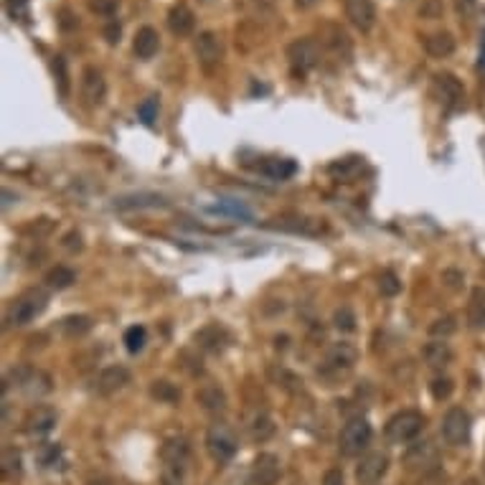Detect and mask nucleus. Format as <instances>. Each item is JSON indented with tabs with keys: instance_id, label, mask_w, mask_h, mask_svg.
Here are the masks:
<instances>
[{
	"instance_id": "9",
	"label": "nucleus",
	"mask_w": 485,
	"mask_h": 485,
	"mask_svg": "<svg viewBox=\"0 0 485 485\" xmlns=\"http://www.w3.org/2000/svg\"><path fill=\"white\" fill-rule=\"evenodd\" d=\"M10 379H13L15 386L31 399H38V397H44V394L51 391V379H49V374L38 371V368L18 366L10 371Z\"/></svg>"
},
{
	"instance_id": "17",
	"label": "nucleus",
	"mask_w": 485,
	"mask_h": 485,
	"mask_svg": "<svg viewBox=\"0 0 485 485\" xmlns=\"http://www.w3.org/2000/svg\"><path fill=\"white\" fill-rule=\"evenodd\" d=\"M81 94L89 104H102L107 94V81L97 67H87L81 72Z\"/></svg>"
},
{
	"instance_id": "2",
	"label": "nucleus",
	"mask_w": 485,
	"mask_h": 485,
	"mask_svg": "<svg viewBox=\"0 0 485 485\" xmlns=\"http://www.w3.org/2000/svg\"><path fill=\"white\" fill-rule=\"evenodd\" d=\"M356 361H359V351H356L353 343H346V340L333 343L325 351L320 366H318V376H323L325 381H338V379H343L351 371Z\"/></svg>"
},
{
	"instance_id": "29",
	"label": "nucleus",
	"mask_w": 485,
	"mask_h": 485,
	"mask_svg": "<svg viewBox=\"0 0 485 485\" xmlns=\"http://www.w3.org/2000/svg\"><path fill=\"white\" fill-rule=\"evenodd\" d=\"M59 331H61V336H67V338H81L84 333L92 331V320H89L87 315H67L59 323Z\"/></svg>"
},
{
	"instance_id": "22",
	"label": "nucleus",
	"mask_w": 485,
	"mask_h": 485,
	"mask_svg": "<svg viewBox=\"0 0 485 485\" xmlns=\"http://www.w3.org/2000/svg\"><path fill=\"white\" fill-rule=\"evenodd\" d=\"M422 359H425V363L429 368H437V371H440V368L452 363V348H450L447 340L434 338L422 348Z\"/></svg>"
},
{
	"instance_id": "28",
	"label": "nucleus",
	"mask_w": 485,
	"mask_h": 485,
	"mask_svg": "<svg viewBox=\"0 0 485 485\" xmlns=\"http://www.w3.org/2000/svg\"><path fill=\"white\" fill-rule=\"evenodd\" d=\"M158 208L165 206V199L161 196H153V193H140V196H122V199L115 201V208Z\"/></svg>"
},
{
	"instance_id": "40",
	"label": "nucleus",
	"mask_w": 485,
	"mask_h": 485,
	"mask_svg": "<svg viewBox=\"0 0 485 485\" xmlns=\"http://www.w3.org/2000/svg\"><path fill=\"white\" fill-rule=\"evenodd\" d=\"M452 389H455V384H452V379H447V376H437V379H432V384H429V391H432V397L437 399V402L450 399Z\"/></svg>"
},
{
	"instance_id": "39",
	"label": "nucleus",
	"mask_w": 485,
	"mask_h": 485,
	"mask_svg": "<svg viewBox=\"0 0 485 485\" xmlns=\"http://www.w3.org/2000/svg\"><path fill=\"white\" fill-rule=\"evenodd\" d=\"M333 325L343 333H353L356 331V313L351 308H338L333 315Z\"/></svg>"
},
{
	"instance_id": "55",
	"label": "nucleus",
	"mask_w": 485,
	"mask_h": 485,
	"mask_svg": "<svg viewBox=\"0 0 485 485\" xmlns=\"http://www.w3.org/2000/svg\"><path fill=\"white\" fill-rule=\"evenodd\" d=\"M87 485H110V480H104V478H97V480H89Z\"/></svg>"
},
{
	"instance_id": "41",
	"label": "nucleus",
	"mask_w": 485,
	"mask_h": 485,
	"mask_svg": "<svg viewBox=\"0 0 485 485\" xmlns=\"http://www.w3.org/2000/svg\"><path fill=\"white\" fill-rule=\"evenodd\" d=\"M138 117L142 120V125L153 127L158 120V97H147L145 102L138 107Z\"/></svg>"
},
{
	"instance_id": "19",
	"label": "nucleus",
	"mask_w": 485,
	"mask_h": 485,
	"mask_svg": "<svg viewBox=\"0 0 485 485\" xmlns=\"http://www.w3.org/2000/svg\"><path fill=\"white\" fill-rule=\"evenodd\" d=\"M244 429H247L252 442H265L274 434V422L265 409H254L244 417Z\"/></svg>"
},
{
	"instance_id": "15",
	"label": "nucleus",
	"mask_w": 485,
	"mask_h": 485,
	"mask_svg": "<svg viewBox=\"0 0 485 485\" xmlns=\"http://www.w3.org/2000/svg\"><path fill=\"white\" fill-rule=\"evenodd\" d=\"M130 371L125 366H107L99 371V376L94 379V391L97 394H102V397H110L115 391L125 389L127 384H130Z\"/></svg>"
},
{
	"instance_id": "25",
	"label": "nucleus",
	"mask_w": 485,
	"mask_h": 485,
	"mask_svg": "<svg viewBox=\"0 0 485 485\" xmlns=\"http://www.w3.org/2000/svg\"><path fill=\"white\" fill-rule=\"evenodd\" d=\"M425 51L434 59H447L455 54V38L447 31H440V33H429L425 38Z\"/></svg>"
},
{
	"instance_id": "12",
	"label": "nucleus",
	"mask_w": 485,
	"mask_h": 485,
	"mask_svg": "<svg viewBox=\"0 0 485 485\" xmlns=\"http://www.w3.org/2000/svg\"><path fill=\"white\" fill-rule=\"evenodd\" d=\"M404 465L412 472L427 475V472H432L440 468V450L434 447L432 442H417V445H412V447L406 450Z\"/></svg>"
},
{
	"instance_id": "36",
	"label": "nucleus",
	"mask_w": 485,
	"mask_h": 485,
	"mask_svg": "<svg viewBox=\"0 0 485 485\" xmlns=\"http://www.w3.org/2000/svg\"><path fill=\"white\" fill-rule=\"evenodd\" d=\"M361 168H363V161H361V158H346V161H340V163H333L331 173L333 176H340L343 181H351Z\"/></svg>"
},
{
	"instance_id": "27",
	"label": "nucleus",
	"mask_w": 485,
	"mask_h": 485,
	"mask_svg": "<svg viewBox=\"0 0 485 485\" xmlns=\"http://www.w3.org/2000/svg\"><path fill=\"white\" fill-rule=\"evenodd\" d=\"M468 323L472 331H483L485 328V290L475 287L468 302Z\"/></svg>"
},
{
	"instance_id": "38",
	"label": "nucleus",
	"mask_w": 485,
	"mask_h": 485,
	"mask_svg": "<svg viewBox=\"0 0 485 485\" xmlns=\"http://www.w3.org/2000/svg\"><path fill=\"white\" fill-rule=\"evenodd\" d=\"M379 293H381L384 297H397V295L402 293V282H399L397 274L381 272V277H379Z\"/></svg>"
},
{
	"instance_id": "37",
	"label": "nucleus",
	"mask_w": 485,
	"mask_h": 485,
	"mask_svg": "<svg viewBox=\"0 0 485 485\" xmlns=\"http://www.w3.org/2000/svg\"><path fill=\"white\" fill-rule=\"evenodd\" d=\"M295 224H279L282 229H290V231H300V234H318V231H323V221L318 219H293Z\"/></svg>"
},
{
	"instance_id": "4",
	"label": "nucleus",
	"mask_w": 485,
	"mask_h": 485,
	"mask_svg": "<svg viewBox=\"0 0 485 485\" xmlns=\"http://www.w3.org/2000/svg\"><path fill=\"white\" fill-rule=\"evenodd\" d=\"M49 305V295L44 290H26L23 295H18L10 308H8V325H28L31 320H36Z\"/></svg>"
},
{
	"instance_id": "14",
	"label": "nucleus",
	"mask_w": 485,
	"mask_h": 485,
	"mask_svg": "<svg viewBox=\"0 0 485 485\" xmlns=\"http://www.w3.org/2000/svg\"><path fill=\"white\" fill-rule=\"evenodd\" d=\"M343 10L346 18L356 26L359 31H371L376 23V6L374 0H343Z\"/></svg>"
},
{
	"instance_id": "32",
	"label": "nucleus",
	"mask_w": 485,
	"mask_h": 485,
	"mask_svg": "<svg viewBox=\"0 0 485 485\" xmlns=\"http://www.w3.org/2000/svg\"><path fill=\"white\" fill-rule=\"evenodd\" d=\"M262 173L270 178H277V181H285V178H290L295 173V163L293 161H277V158H272V161H265L262 163Z\"/></svg>"
},
{
	"instance_id": "46",
	"label": "nucleus",
	"mask_w": 485,
	"mask_h": 485,
	"mask_svg": "<svg viewBox=\"0 0 485 485\" xmlns=\"http://www.w3.org/2000/svg\"><path fill=\"white\" fill-rule=\"evenodd\" d=\"M89 10L97 15H115L117 10V0H89Z\"/></svg>"
},
{
	"instance_id": "51",
	"label": "nucleus",
	"mask_w": 485,
	"mask_h": 485,
	"mask_svg": "<svg viewBox=\"0 0 485 485\" xmlns=\"http://www.w3.org/2000/svg\"><path fill=\"white\" fill-rule=\"evenodd\" d=\"M120 36H122V28H120L117 21L107 23V28H104V38H107V44H120Z\"/></svg>"
},
{
	"instance_id": "3",
	"label": "nucleus",
	"mask_w": 485,
	"mask_h": 485,
	"mask_svg": "<svg viewBox=\"0 0 485 485\" xmlns=\"http://www.w3.org/2000/svg\"><path fill=\"white\" fill-rule=\"evenodd\" d=\"M425 425L427 419L422 412H417V409H402V412H397L386 422L384 434H386V440L391 445H406V442L417 440L419 434H422V429H425Z\"/></svg>"
},
{
	"instance_id": "30",
	"label": "nucleus",
	"mask_w": 485,
	"mask_h": 485,
	"mask_svg": "<svg viewBox=\"0 0 485 485\" xmlns=\"http://www.w3.org/2000/svg\"><path fill=\"white\" fill-rule=\"evenodd\" d=\"M150 397L163 402V404H176L178 399H181V389H178L176 384L161 379V381H153V386H150Z\"/></svg>"
},
{
	"instance_id": "34",
	"label": "nucleus",
	"mask_w": 485,
	"mask_h": 485,
	"mask_svg": "<svg viewBox=\"0 0 485 485\" xmlns=\"http://www.w3.org/2000/svg\"><path fill=\"white\" fill-rule=\"evenodd\" d=\"M455 331H457V320L452 315H442V318H437L432 325H429V336H432V338L447 340Z\"/></svg>"
},
{
	"instance_id": "43",
	"label": "nucleus",
	"mask_w": 485,
	"mask_h": 485,
	"mask_svg": "<svg viewBox=\"0 0 485 485\" xmlns=\"http://www.w3.org/2000/svg\"><path fill=\"white\" fill-rule=\"evenodd\" d=\"M213 211L229 213V216H234V219H244V221L252 219V211H247V208H244L242 204H236V201H224V204H219V206H213Z\"/></svg>"
},
{
	"instance_id": "52",
	"label": "nucleus",
	"mask_w": 485,
	"mask_h": 485,
	"mask_svg": "<svg viewBox=\"0 0 485 485\" xmlns=\"http://www.w3.org/2000/svg\"><path fill=\"white\" fill-rule=\"evenodd\" d=\"M323 485H343V475H340V470H331V472H325Z\"/></svg>"
},
{
	"instance_id": "6",
	"label": "nucleus",
	"mask_w": 485,
	"mask_h": 485,
	"mask_svg": "<svg viewBox=\"0 0 485 485\" xmlns=\"http://www.w3.org/2000/svg\"><path fill=\"white\" fill-rule=\"evenodd\" d=\"M206 450L216 463H229L236 455V450H239L236 432L229 425H224V422L211 425L206 432Z\"/></svg>"
},
{
	"instance_id": "18",
	"label": "nucleus",
	"mask_w": 485,
	"mask_h": 485,
	"mask_svg": "<svg viewBox=\"0 0 485 485\" xmlns=\"http://www.w3.org/2000/svg\"><path fill=\"white\" fill-rule=\"evenodd\" d=\"M320 41H323V46H328L338 59L348 61L351 59V51H353V46H351V38H348V33L340 26H333V23H325L323 26V33H320Z\"/></svg>"
},
{
	"instance_id": "5",
	"label": "nucleus",
	"mask_w": 485,
	"mask_h": 485,
	"mask_svg": "<svg viewBox=\"0 0 485 485\" xmlns=\"http://www.w3.org/2000/svg\"><path fill=\"white\" fill-rule=\"evenodd\" d=\"M371 437H374V429H371V425H368V419L353 417L351 422H346L343 429H340V437H338L340 455L359 457L361 452L371 445Z\"/></svg>"
},
{
	"instance_id": "44",
	"label": "nucleus",
	"mask_w": 485,
	"mask_h": 485,
	"mask_svg": "<svg viewBox=\"0 0 485 485\" xmlns=\"http://www.w3.org/2000/svg\"><path fill=\"white\" fill-rule=\"evenodd\" d=\"M3 472L6 475H18L21 472V455L13 447L3 450Z\"/></svg>"
},
{
	"instance_id": "20",
	"label": "nucleus",
	"mask_w": 485,
	"mask_h": 485,
	"mask_svg": "<svg viewBox=\"0 0 485 485\" xmlns=\"http://www.w3.org/2000/svg\"><path fill=\"white\" fill-rule=\"evenodd\" d=\"M229 343V333L227 328H221L219 323L204 325L199 333H196V346L206 353H221Z\"/></svg>"
},
{
	"instance_id": "45",
	"label": "nucleus",
	"mask_w": 485,
	"mask_h": 485,
	"mask_svg": "<svg viewBox=\"0 0 485 485\" xmlns=\"http://www.w3.org/2000/svg\"><path fill=\"white\" fill-rule=\"evenodd\" d=\"M442 15V0H422L419 3V18H427V21H434Z\"/></svg>"
},
{
	"instance_id": "10",
	"label": "nucleus",
	"mask_w": 485,
	"mask_h": 485,
	"mask_svg": "<svg viewBox=\"0 0 485 485\" xmlns=\"http://www.w3.org/2000/svg\"><path fill=\"white\" fill-rule=\"evenodd\" d=\"M432 87L440 97V102L445 104V110H460L465 104V87L463 81L457 79L455 74L450 72H440L432 76Z\"/></svg>"
},
{
	"instance_id": "24",
	"label": "nucleus",
	"mask_w": 485,
	"mask_h": 485,
	"mask_svg": "<svg viewBox=\"0 0 485 485\" xmlns=\"http://www.w3.org/2000/svg\"><path fill=\"white\" fill-rule=\"evenodd\" d=\"M196 26V15L188 6L183 3H178L168 10V28L170 33H176V36H188Z\"/></svg>"
},
{
	"instance_id": "42",
	"label": "nucleus",
	"mask_w": 485,
	"mask_h": 485,
	"mask_svg": "<svg viewBox=\"0 0 485 485\" xmlns=\"http://www.w3.org/2000/svg\"><path fill=\"white\" fill-rule=\"evenodd\" d=\"M54 76H56V81H59V92L64 97L69 94V74H67V61H64V56H54Z\"/></svg>"
},
{
	"instance_id": "48",
	"label": "nucleus",
	"mask_w": 485,
	"mask_h": 485,
	"mask_svg": "<svg viewBox=\"0 0 485 485\" xmlns=\"http://www.w3.org/2000/svg\"><path fill=\"white\" fill-rule=\"evenodd\" d=\"M455 10L460 18H472L478 10V3L475 0H455Z\"/></svg>"
},
{
	"instance_id": "50",
	"label": "nucleus",
	"mask_w": 485,
	"mask_h": 485,
	"mask_svg": "<svg viewBox=\"0 0 485 485\" xmlns=\"http://www.w3.org/2000/svg\"><path fill=\"white\" fill-rule=\"evenodd\" d=\"M463 272H457V270H445V272H442V282H445V285L447 287H452V290H457V287L463 285Z\"/></svg>"
},
{
	"instance_id": "7",
	"label": "nucleus",
	"mask_w": 485,
	"mask_h": 485,
	"mask_svg": "<svg viewBox=\"0 0 485 485\" xmlns=\"http://www.w3.org/2000/svg\"><path fill=\"white\" fill-rule=\"evenodd\" d=\"M470 427H472L470 414L465 412L463 406H452L442 417V437L452 447H463V445L470 442Z\"/></svg>"
},
{
	"instance_id": "1",
	"label": "nucleus",
	"mask_w": 485,
	"mask_h": 485,
	"mask_svg": "<svg viewBox=\"0 0 485 485\" xmlns=\"http://www.w3.org/2000/svg\"><path fill=\"white\" fill-rule=\"evenodd\" d=\"M191 447L183 437H170L161 447L163 460V485H183L186 468H188Z\"/></svg>"
},
{
	"instance_id": "11",
	"label": "nucleus",
	"mask_w": 485,
	"mask_h": 485,
	"mask_svg": "<svg viewBox=\"0 0 485 485\" xmlns=\"http://www.w3.org/2000/svg\"><path fill=\"white\" fill-rule=\"evenodd\" d=\"M386 472H389V455L386 452H368L356 465V483L379 485Z\"/></svg>"
},
{
	"instance_id": "33",
	"label": "nucleus",
	"mask_w": 485,
	"mask_h": 485,
	"mask_svg": "<svg viewBox=\"0 0 485 485\" xmlns=\"http://www.w3.org/2000/svg\"><path fill=\"white\" fill-rule=\"evenodd\" d=\"M270 376H272V381L277 384V386H282V389L287 391H297L302 389V379L300 376H295L293 371H287L285 366H272L270 368Z\"/></svg>"
},
{
	"instance_id": "13",
	"label": "nucleus",
	"mask_w": 485,
	"mask_h": 485,
	"mask_svg": "<svg viewBox=\"0 0 485 485\" xmlns=\"http://www.w3.org/2000/svg\"><path fill=\"white\" fill-rule=\"evenodd\" d=\"M282 478L279 457L272 452H259L252 463V485H277Z\"/></svg>"
},
{
	"instance_id": "16",
	"label": "nucleus",
	"mask_w": 485,
	"mask_h": 485,
	"mask_svg": "<svg viewBox=\"0 0 485 485\" xmlns=\"http://www.w3.org/2000/svg\"><path fill=\"white\" fill-rule=\"evenodd\" d=\"M196 56H199V61L206 69L219 67V61L224 59V44H221V38L213 31L199 33V38H196Z\"/></svg>"
},
{
	"instance_id": "54",
	"label": "nucleus",
	"mask_w": 485,
	"mask_h": 485,
	"mask_svg": "<svg viewBox=\"0 0 485 485\" xmlns=\"http://www.w3.org/2000/svg\"><path fill=\"white\" fill-rule=\"evenodd\" d=\"M315 3H318V0H295V6L302 8V10H305V8H313Z\"/></svg>"
},
{
	"instance_id": "35",
	"label": "nucleus",
	"mask_w": 485,
	"mask_h": 485,
	"mask_svg": "<svg viewBox=\"0 0 485 485\" xmlns=\"http://www.w3.org/2000/svg\"><path fill=\"white\" fill-rule=\"evenodd\" d=\"M147 343V331L142 325H133L125 331V348L130 353H140Z\"/></svg>"
},
{
	"instance_id": "23",
	"label": "nucleus",
	"mask_w": 485,
	"mask_h": 485,
	"mask_svg": "<svg viewBox=\"0 0 485 485\" xmlns=\"http://www.w3.org/2000/svg\"><path fill=\"white\" fill-rule=\"evenodd\" d=\"M161 49V36L153 26H142L133 38V51L138 54V59H153Z\"/></svg>"
},
{
	"instance_id": "49",
	"label": "nucleus",
	"mask_w": 485,
	"mask_h": 485,
	"mask_svg": "<svg viewBox=\"0 0 485 485\" xmlns=\"http://www.w3.org/2000/svg\"><path fill=\"white\" fill-rule=\"evenodd\" d=\"M8 13L13 18H26V8H28V0H6Z\"/></svg>"
},
{
	"instance_id": "53",
	"label": "nucleus",
	"mask_w": 485,
	"mask_h": 485,
	"mask_svg": "<svg viewBox=\"0 0 485 485\" xmlns=\"http://www.w3.org/2000/svg\"><path fill=\"white\" fill-rule=\"evenodd\" d=\"M69 18H72V13H69V10H61V26H64V28H74V26H76V21H69Z\"/></svg>"
},
{
	"instance_id": "47",
	"label": "nucleus",
	"mask_w": 485,
	"mask_h": 485,
	"mask_svg": "<svg viewBox=\"0 0 485 485\" xmlns=\"http://www.w3.org/2000/svg\"><path fill=\"white\" fill-rule=\"evenodd\" d=\"M61 247H64V249L67 252H81V247H84V242H81V234L79 231H69L67 236H64V239H61Z\"/></svg>"
},
{
	"instance_id": "26",
	"label": "nucleus",
	"mask_w": 485,
	"mask_h": 485,
	"mask_svg": "<svg viewBox=\"0 0 485 485\" xmlns=\"http://www.w3.org/2000/svg\"><path fill=\"white\" fill-rule=\"evenodd\" d=\"M196 399H199V404L204 406L206 412H224V409H227V394H224L216 384L201 386Z\"/></svg>"
},
{
	"instance_id": "8",
	"label": "nucleus",
	"mask_w": 485,
	"mask_h": 485,
	"mask_svg": "<svg viewBox=\"0 0 485 485\" xmlns=\"http://www.w3.org/2000/svg\"><path fill=\"white\" fill-rule=\"evenodd\" d=\"M287 59H290L293 72L302 76L320 64V44L315 38H295L293 44L287 46Z\"/></svg>"
},
{
	"instance_id": "31",
	"label": "nucleus",
	"mask_w": 485,
	"mask_h": 485,
	"mask_svg": "<svg viewBox=\"0 0 485 485\" xmlns=\"http://www.w3.org/2000/svg\"><path fill=\"white\" fill-rule=\"evenodd\" d=\"M74 282H76V274H74V270H69V267H54V270H49L46 272V285L54 287V290H67V287H72Z\"/></svg>"
},
{
	"instance_id": "21",
	"label": "nucleus",
	"mask_w": 485,
	"mask_h": 485,
	"mask_svg": "<svg viewBox=\"0 0 485 485\" xmlns=\"http://www.w3.org/2000/svg\"><path fill=\"white\" fill-rule=\"evenodd\" d=\"M26 432L28 434H46L51 432L54 425H56V412L51 406H33L28 414H26Z\"/></svg>"
}]
</instances>
